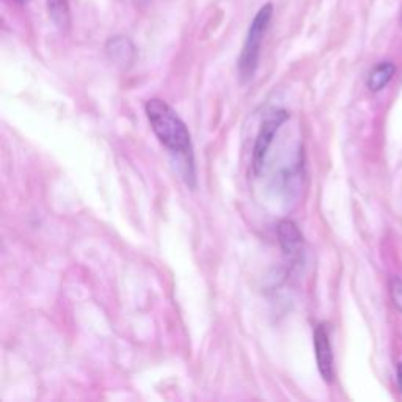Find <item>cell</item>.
<instances>
[{
    "label": "cell",
    "instance_id": "cell-6",
    "mask_svg": "<svg viewBox=\"0 0 402 402\" xmlns=\"http://www.w3.org/2000/svg\"><path fill=\"white\" fill-rule=\"evenodd\" d=\"M106 52L115 65L127 69L136 60V46L126 36H113L106 44Z\"/></svg>",
    "mask_w": 402,
    "mask_h": 402
},
{
    "label": "cell",
    "instance_id": "cell-11",
    "mask_svg": "<svg viewBox=\"0 0 402 402\" xmlns=\"http://www.w3.org/2000/svg\"><path fill=\"white\" fill-rule=\"evenodd\" d=\"M15 2H17V3H25V2H27V0H15Z\"/></svg>",
    "mask_w": 402,
    "mask_h": 402
},
{
    "label": "cell",
    "instance_id": "cell-5",
    "mask_svg": "<svg viewBox=\"0 0 402 402\" xmlns=\"http://www.w3.org/2000/svg\"><path fill=\"white\" fill-rule=\"evenodd\" d=\"M277 236L286 257H289L291 259L301 257L303 247V236L294 222L291 220L280 222L277 227Z\"/></svg>",
    "mask_w": 402,
    "mask_h": 402
},
{
    "label": "cell",
    "instance_id": "cell-3",
    "mask_svg": "<svg viewBox=\"0 0 402 402\" xmlns=\"http://www.w3.org/2000/svg\"><path fill=\"white\" fill-rule=\"evenodd\" d=\"M289 118V113L286 110H273L267 118L263 121V124L259 127L257 142L253 146V170L254 173H259L263 168L267 152H269L271 145L273 142V137L278 132L280 127L283 126L286 120Z\"/></svg>",
    "mask_w": 402,
    "mask_h": 402
},
{
    "label": "cell",
    "instance_id": "cell-1",
    "mask_svg": "<svg viewBox=\"0 0 402 402\" xmlns=\"http://www.w3.org/2000/svg\"><path fill=\"white\" fill-rule=\"evenodd\" d=\"M146 117L165 148L182 159L194 178V146L187 126L173 108L162 99H150L145 106Z\"/></svg>",
    "mask_w": 402,
    "mask_h": 402
},
{
    "label": "cell",
    "instance_id": "cell-2",
    "mask_svg": "<svg viewBox=\"0 0 402 402\" xmlns=\"http://www.w3.org/2000/svg\"><path fill=\"white\" fill-rule=\"evenodd\" d=\"M272 13H273L272 3H266L263 8L257 13L250 29H248L247 40L244 44V49H242V54L239 57V65H238L242 82H248L250 79H253L254 73H257L261 41H263V36L271 24Z\"/></svg>",
    "mask_w": 402,
    "mask_h": 402
},
{
    "label": "cell",
    "instance_id": "cell-10",
    "mask_svg": "<svg viewBox=\"0 0 402 402\" xmlns=\"http://www.w3.org/2000/svg\"><path fill=\"white\" fill-rule=\"evenodd\" d=\"M398 384H399V390L402 392V363H399V366H398Z\"/></svg>",
    "mask_w": 402,
    "mask_h": 402
},
{
    "label": "cell",
    "instance_id": "cell-12",
    "mask_svg": "<svg viewBox=\"0 0 402 402\" xmlns=\"http://www.w3.org/2000/svg\"><path fill=\"white\" fill-rule=\"evenodd\" d=\"M401 24H402V13H401Z\"/></svg>",
    "mask_w": 402,
    "mask_h": 402
},
{
    "label": "cell",
    "instance_id": "cell-4",
    "mask_svg": "<svg viewBox=\"0 0 402 402\" xmlns=\"http://www.w3.org/2000/svg\"><path fill=\"white\" fill-rule=\"evenodd\" d=\"M315 350L317 368L325 382L333 380L335 369H333V352H331V344L329 336V329L325 324H319L315 330Z\"/></svg>",
    "mask_w": 402,
    "mask_h": 402
},
{
    "label": "cell",
    "instance_id": "cell-9",
    "mask_svg": "<svg viewBox=\"0 0 402 402\" xmlns=\"http://www.w3.org/2000/svg\"><path fill=\"white\" fill-rule=\"evenodd\" d=\"M390 291H392V299H393L394 306H396L399 311H402V280L401 278L398 277L392 278Z\"/></svg>",
    "mask_w": 402,
    "mask_h": 402
},
{
    "label": "cell",
    "instance_id": "cell-7",
    "mask_svg": "<svg viewBox=\"0 0 402 402\" xmlns=\"http://www.w3.org/2000/svg\"><path fill=\"white\" fill-rule=\"evenodd\" d=\"M48 10L57 27L63 31L69 30L71 27V11H69L68 0H48Z\"/></svg>",
    "mask_w": 402,
    "mask_h": 402
},
{
    "label": "cell",
    "instance_id": "cell-8",
    "mask_svg": "<svg viewBox=\"0 0 402 402\" xmlns=\"http://www.w3.org/2000/svg\"><path fill=\"white\" fill-rule=\"evenodd\" d=\"M396 73V68H394L393 63H380L379 66H375L373 69V73L369 74L368 78V88L371 92H380L388 82L392 80V78Z\"/></svg>",
    "mask_w": 402,
    "mask_h": 402
}]
</instances>
